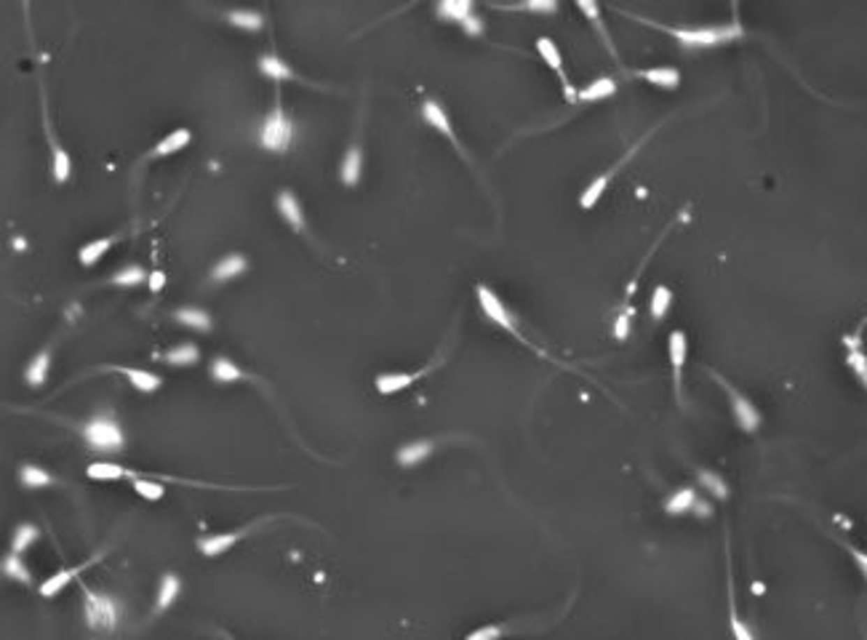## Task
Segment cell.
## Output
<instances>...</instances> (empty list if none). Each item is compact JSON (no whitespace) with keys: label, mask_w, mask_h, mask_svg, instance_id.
<instances>
[{"label":"cell","mask_w":867,"mask_h":640,"mask_svg":"<svg viewBox=\"0 0 867 640\" xmlns=\"http://www.w3.org/2000/svg\"><path fill=\"white\" fill-rule=\"evenodd\" d=\"M646 24H651V27H657V30L667 32V35H673L675 40L681 45H688V48H710V45H718V43H726V40H732L736 35H742L739 30V24H726V27H673V24H662V22H651V19H643Z\"/></svg>","instance_id":"cell-1"},{"label":"cell","mask_w":867,"mask_h":640,"mask_svg":"<svg viewBox=\"0 0 867 640\" xmlns=\"http://www.w3.org/2000/svg\"><path fill=\"white\" fill-rule=\"evenodd\" d=\"M710 373H713V379H716L718 385H720V389H723V392L729 395V403H732V414H734V419H736V424H739V427H742L745 432H755V430H758V424H761V414H758V408H755V405L750 403V398H745V395H742L739 389L734 387L729 379H723L720 373H716V371H710Z\"/></svg>","instance_id":"cell-2"},{"label":"cell","mask_w":867,"mask_h":640,"mask_svg":"<svg viewBox=\"0 0 867 640\" xmlns=\"http://www.w3.org/2000/svg\"><path fill=\"white\" fill-rule=\"evenodd\" d=\"M83 438L89 446L99 448V451H120L123 448V432L110 417H99L89 422L83 427Z\"/></svg>","instance_id":"cell-3"},{"label":"cell","mask_w":867,"mask_h":640,"mask_svg":"<svg viewBox=\"0 0 867 640\" xmlns=\"http://www.w3.org/2000/svg\"><path fill=\"white\" fill-rule=\"evenodd\" d=\"M120 609L118 603L110 595H99V593H89L86 595V619L89 627L94 630H112L118 625Z\"/></svg>","instance_id":"cell-4"},{"label":"cell","mask_w":867,"mask_h":640,"mask_svg":"<svg viewBox=\"0 0 867 640\" xmlns=\"http://www.w3.org/2000/svg\"><path fill=\"white\" fill-rule=\"evenodd\" d=\"M291 136H294L291 120L286 118V112L281 107H275L267 115V120H265V126H262V144L269 149H286L291 144Z\"/></svg>","instance_id":"cell-5"},{"label":"cell","mask_w":867,"mask_h":640,"mask_svg":"<svg viewBox=\"0 0 867 640\" xmlns=\"http://www.w3.org/2000/svg\"><path fill=\"white\" fill-rule=\"evenodd\" d=\"M686 352H688L686 334H683V331H673V334H670V339H667V355H670V366H673L675 398H678V403L683 401V398H681V387H683V366H686Z\"/></svg>","instance_id":"cell-6"},{"label":"cell","mask_w":867,"mask_h":640,"mask_svg":"<svg viewBox=\"0 0 867 640\" xmlns=\"http://www.w3.org/2000/svg\"><path fill=\"white\" fill-rule=\"evenodd\" d=\"M478 299H480V307H483V313L489 315V320H494L496 326L507 328L510 334L521 336V334H518V328H515V323H512V318H510V313L505 310L502 299L496 297L491 288H486V285H478ZM521 342H524V336H521Z\"/></svg>","instance_id":"cell-7"},{"label":"cell","mask_w":867,"mask_h":640,"mask_svg":"<svg viewBox=\"0 0 867 640\" xmlns=\"http://www.w3.org/2000/svg\"><path fill=\"white\" fill-rule=\"evenodd\" d=\"M537 51H539V57H542V59L547 61L555 73H558L561 83H563V94H566V99L568 102H574V99H577V94H574V89H571V80H568L566 70H563V57H561V51H558L555 40L553 38H544V35H542V38L537 40Z\"/></svg>","instance_id":"cell-8"},{"label":"cell","mask_w":867,"mask_h":640,"mask_svg":"<svg viewBox=\"0 0 867 640\" xmlns=\"http://www.w3.org/2000/svg\"><path fill=\"white\" fill-rule=\"evenodd\" d=\"M635 77H643V80H649L651 86H657V89H665V91H673L681 86V73L675 70V67H643V70H635Z\"/></svg>","instance_id":"cell-9"},{"label":"cell","mask_w":867,"mask_h":640,"mask_svg":"<svg viewBox=\"0 0 867 640\" xmlns=\"http://www.w3.org/2000/svg\"><path fill=\"white\" fill-rule=\"evenodd\" d=\"M632 149H638V147H632ZM632 149H630V152H632ZM630 152H628V155H625V158H622V161H616V165H612V168H609L606 174H600V177H595V179H593V181H590V184H587V187H584L582 198H579V203H582V209H593V206L598 203V200H600V195H603V190L609 187V181H612V177H614V174H616V171H619V165H622V163H625V161H628V158H630Z\"/></svg>","instance_id":"cell-10"},{"label":"cell","mask_w":867,"mask_h":640,"mask_svg":"<svg viewBox=\"0 0 867 640\" xmlns=\"http://www.w3.org/2000/svg\"><path fill=\"white\" fill-rule=\"evenodd\" d=\"M843 342H846V350H849L846 363H849V369L854 371V376L859 379V385H865V389H867V355H865V350H862V344H859V334L846 336Z\"/></svg>","instance_id":"cell-11"},{"label":"cell","mask_w":867,"mask_h":640,"mask_svg":"<svg viewBox=\"0 0 867 640\" xmlns=\"http://www.w3.org/2000/svg\"><path fill=\"white\" fill-rule=\"evenodd\" d=\"M422 118L427 120V123H430L433 128H438L440 134H446V136H449L451 142H454V144L459 147V142H457V136H454V128H451V120H449V115H446V110H443V107L438 105V102H433V99H427V102L422 105Z\"/></svg>","instance_id":"cell-12"},{"label":"cell","mask_w":867,"mask_h":640,"mask_svg":"<svg viewBox=\"0 0 867 640\" xmlns=\"http://www.w3.org/2000/svg\"><path fill=\"white\" fill-rule=\"evenodd\" d=\"M251 531V528H240V531H230V534H214V536H206V539H200V550L203 555H222L225 550H230L235 542H238L240 536H246Z\"/></svg>","instance_id":"cell-13"},{"label":"cell","mask_w":867,"mask_h":640,"mask_svg":"<svg viewBox=\"0 0 867 640\" xmlns=\"http://www.w3.org/2000/svg\"><path fill=\"white\" fill-rule=\"evenodd\" d=\"M94 560H96V558H94ZM94 560H89V563H80V566H73V568H64V571H59V574H54V576H48V579H45L43 584H40V595H45V597H54V595H57V593H59V590H61V587L67 584V581H70V579H75L77 574H80L83 568H89L91 563H94Z\"/></svg>","instance_id":"cell-14"},{"label":"cell","mask_w":867,"mask_h":640,"mask_svg":"<svg viewBox=\"0 0 867 640\" xmlns=\"http://www.w3.org/2000/svg\"><path fill=\"white\" fill-rule=\"evenodd\" d=\"M422 373H379L376 376V389L382 392V395H390V392H398V389H406L408 385H414Z\"/></svg>","instance_id":"cell-15"},{"label":"cell","mask_w":867,"mask_h":640,"mask_svg":"<svg viewBox=\"0 0 867 640\" xmlns=\"http://www.w3.org/2000/svg\"><path fill=\"white\" fill-rule=\"evenodd\" d=\"M614 91H616V80H614V77H598V80L587 83V86L577 94V99H579V102H598V99L612 96Z\"/></svg>","instance_id":"cell-16"},{"label":"cell","mask_w":867,"mask_h":640,"mask_svg":"<svg viewBox=\"0 0 867 640\" xmlns=\"http://www.w3.org/2000/svg\"><path fill=\"white\" fill-rule=\"evenodd\" d=\"M697 505V491L694 489H678L667 496V502H665V512L667 515H683L688 509H694Z\"/></svg>","instance_id":"cell-17"},{"label":"cell","mask_w":867,"mask_h":640,"mask_svg":"<svg viewBox=\"0 0 867 640\" xmlns=\"http://www.w3.org/2000/svg\"><path fill=\"white\" fill-rule=\"evenodd\" d=\"M120 371L126 373V376H128V382H131L136 389H142V392H155V389L163 385L158 373L144 371V369H120Z\"/></svg>","instance_id":"cell-18"},{"label":"cell","mask_w":867,"mask_h":640,"mask_svg":"<svg viewBox=\"0 0 867 640\" xmlns=\"http://www.w3.org/2000/svg\"><path fill=\"white\" fill-rule=\"evenodd\" d=\"M729 625H732V632L736 640H755L753 638V632H750V627L739 619V613H736V600H734V581L729 579Z\"/></svg>","instance_id":"cell-19"},{"label":"cell","mask_w":867,"mask_h":640,"mask_svg":"<svg viewBox=\"0 0 867 640\" xmlns=\"http://www.w3.org/2000/svg\"><path fill=\"white\" fill-rule=\"evenodd\" d=\"M670 304H673V291L667 285H657L651 291V318L665 320V315L670 313Z\"/></svg>","instance_id":"cell-20"},{"label":"cell","mask_w":867,"mask_h":640,"mask_svg":"<svg viewBox=\"0 0 867 640\" xmlns=\"http://www.w3.org/2000/svg\"><path fill=\"white\" fill-rule=\"evenodd\" d=\"M243 269H246V259H243L240 253H230V256H225V259L214 267L211 275H214V281H227V278L238 275V272H243Z\"/></svg>","instance_id":"cell-21"},{"label":"cell","mask_w":867,"mask_h":640,"mask_svg":"<svg viewBox=\"0 0 867 640\" xmlns=\"http://www.w3.org/2000/svg\"><path fill=\"white\" fill-rule=\"evenodd\" d=\"M433 451V443H427V440H417V443H408L398 451V462L406 464V467H411V464L422 462L427 454Z\"/></svg>","instance_id":"cell-22"},{"label":"cell","mask_w":867,"mask_h":640,"mask_svg":"<svg viewBox=\"0 0 867 640\" xmlns=\"http://www.w3.org/2000/svg\"><path fill=\"white\" fill-rule=\"evenodd\" d=\"M278 209H281V214H283L294 227H302V209H299V200L294 198V193L283 190V193L278 195Z\"/></svg>","instance_id":"cell-23"},{"label":"cell","mask_w":867,"mask_h":640,"mask_svg":"<svg viewBox=\"0 0 867 640\" xmlns=\"http://www.w3.org/2000/svg\"><path fill=\"white\" fill-rule=\"evenodd\" d=\"M187 142H190V131H187V128H179V131H174V134L163 136V139L155 144L152 152H155V155H168V152H177V149H181Z\"/></svg>","instance_id":"cell-24"},{"label":"cell","mask_w":867,"mask_h":640,"mask_svg":"<svg viewBox=\"0 0 867 640\" xmlns=\"http://www.w3.org/2000/svg\"><path fill=\"white\" fill-rule=\"evenodd\" d=\"M211 376H214L216 382H235V379L243 376V371H240L232 360H227V357H216V360L211 363Z\"/></svg>","instance_id":"cell-25"},{"label":"cell","mask_w":867,"mask_h":640,"mask_svg":"<svg viewBox=\"0 0 867 640\" xmlns=\"http://www.w3.org/2000/svg\"><path fill=\"white\" fill-rule=\"evenodd\" d=\"M473 11V3L470 0H443L440 6H438V14L440 16H449L454 22H464L467 16Z\"/></svg>","instance_id":"cell-26"},{"label":"cell","mask_w":867,"mask_h":640,"mask_svg":"<svg viewBox=\"0 0 867 640\" xmlns=\"http://www.w3.org/2000/svg\"><path fill=\"white\" fill-rule=\"evenodd\" d=\"M697 477H699V483H702L713 496H718V499H726V496H729V486H726L723 477L716 475L713 470H697Z\"/></svg>","instance_id":"cell-27"},{"label":"cell","mask_w":867,"mask_h":640,"mask_svg":"<svg viewBox=\"0 0 867 640\" xmlns=\"http://www.w3.org/2000/svg\"><path fill=\"white\" fill-rule=\"evenodd\" d=\"M165 360L171 363V366H190L198 360V347L195 344H179V347H171L168 352H165Z\"/></svg>","instance_id":"cell-28"},{"label":"cell","mask_w":867,"mask_h":640,"mask_svg":"<svg viewBox=\"0 0 867 640\" xmlns=\"http://www.w3.org/2000/svg\"><path fill=\"white\" fill-rule=\"evenodd\" d=\"M360 177V149L358 147H350L347 149V155H344L342 161V179L347 184H355Z\"/></svg>","instance_id":"cell-29"},{"label":"cell","mask_w":867,"mask_h":640,"mask_svg":"<svg viewBox=\"0 0 867 640\" xmlns=\"http://www.w3.org/2000/svg\"><path fill=\"white\" fill-rule=\"evenodd\" d=\"M177 320L181 323H187V326H195V328H209L211 326V318L209 313H203V310H198V307H181L174 313Z\"/></svg>","instance_id":"cell-30"},{"label":"cell","mask_w":867,"mask_h":640,"mask_svg":"<svg viewBox=\"0 0 867 640\" xmlns=\"http://www.w3.org/2000/svg\"><path fill=\"white\" fill-rule=\"evenodd\" d=\"M86 472H89V477H94V480H118V477L126 475V470H123L120 464H110V462L91 464Z\"/></svg>","instance_id":"cell-31"},{"label":"cell","mask_w":867,"mask_h":640,"mask_svg":"<svg viewBox=\"0 0 867 640\" xmlns=\"http://www.w3.org/2000/svg\"><path fill=\"white\" fill-rule=\"evenodd\" d=\"M110 246H112V238L91 240V243H86V246L80 248V253H77V256H80V262H83V265H94V262H96L99 256H105V251L110 248Z\"/></svg>","instance_id":"cell-32"},{"label":"cell","mask_w":867,"mask_h":640,"mask_svg":"<svg viewBox=\"0 0 867 640\" xmlns=\"http://www.w3.org/2000/svg\"><path fill=\"white\" fill-rule=\"evenodd\" d=\"M227 19L232 22V24H238V27H249V30H259L262 27V16L256 14V11H249V8H232Z\"/></svg>","instance_id":"cell-33"},{"label":"cell","mask_w":867,"mask_h":640,"mask_svg":"<svg viewBox=\"0 0 867 640\" xmlns=\"http://www.w3.org/2000/svg\"><path fill=\"white\" fill-rule=\"evenodd\" d=\"M179 593V579L174 574H165L161 581V595H158V609H168L174 603V597Z\"/></svg>","instance_id":"cell-34"},{"label":"cell","mask_w":867,"mask_h":640,"mask_svg":"<svg viewBox=\"0 0 867 640\" xmlns=\"http://www.w3.org/2000/svg\"><path fill=\"white\" fill-rule=\"evenodd\" d=\"M259 64H262V70H265L267 75H272V77H291V67H288L283 59L272 57V54L259 57Z\"/></svg>","instance_id":"cell-35"},{"label":"cell","mask_w":867,"mask_h":640,"mask_svg":"<svg viewBox=\"0 0 867 640\" xmlns=\"http://www.w3.org/2000/svg\"><path fill=\"white\" fill-rule=\"evenodd\" d=\"M35 539H38V528H35V526H30V523L19 526V528L14 531V555L27 550Z\"/></svg>","instance_id":"cell-36"},{"label":"cell","mask_w":867,"mask_h":640,"mask_svg":"<svg viewBox=\"0 0 867 640\" xmlns=\"http://www.w3.org/2000/svg\"><path fill=\"white\" fill-rule=\"evenodd\" d=\"M3 571H6V576H11V579H19L24 581V584H30V571L24 568V563L19 560V555H8L6 560H3Z\"/></svg>","instance_id":"cell-37"},{"label":"cell","mask_w":867,"mask_h":640,"mask_svg":"<svg viewBox=\"0 0 867 640\" xmlns=\"http://www.w3.org/2000/svg\"><path fill=\"white\" fill-rule=\"evenodd\" d=\"M51 480H54V477L48 475L45 470H40V467H32V464H24V467H22V483H24V486H32V489H35V486H48Z\"/></svg>","instance_id":"cell-38"},{"label":"cell","mask_w":867,"mask_h":640,"mask_svg":"<svg viewBox=\"0 0 867 640\" xmlns=\"http://www.w3.org/2000/svg\"><path fill=\"white\" fill-rule=\"evenodd\" d=\"M45 373H48V352H40L27 369V382L30 385H43Z\"/></svg>","instance_id":"cell-39"},{"label":"cell","mask_w":867,"mask_h":640,"mask_svg":"<svg viewBox=\"0 0 867 640\" xmlns=\"http://www.w3.org/2000/svg\"><path fill=\"white\" fill-rule=\"evenodd\" d=\"M134 489L139 491V496H144V499H161V496H163V486H161V483H152V480H144V477H136Z\"/></svg>","instance_id":"cell-40"},{"label":"cell","mask_w":867,"mask_h":640,"mask_svg":"<svg viewBox=\"0 0 867 640\" xmlns=\"http://www.w3.org/2000/svg\"><path fill=\"white\" fill-rule=\"evenodd\" d=\"M54 177L59 179V181H64V179L70 177V155L61 147H54Z\"/></svg>","instance_id":"cell-41"},{"label":"cell","mask_w":867,"mask_h":640,"mask_svg":"<svg viewBox=\"0 0 867 640\" xmlns=\"http://www.w3.org/2000/svg\"><path fill=\"white\" fill-rule=\"evenodd\" d=\"M142 278H144V269L139 267V265H128L126 269H120L112 281L120 285H134V283H139Z\"/></svg>","instance_id":"cell-42"},{"label":"cell","mask_w":867,"mask_h":640,"mask_svg":"<svg viewBox=\"0 0 867 640\" xmlns=\"http://www.w3.org/2000/svg\"><path fill=\"white\" fill-rule=\"evenodd\" d=\"M505 635V627L499 625H486V627H478V630H473L470 635L464 640H499Z\"/></svg>","instance_id":"cell-43"},{"label":"cell","mask_w":867,"mask_h":640,"mask_svg":"<svg viewBox=\"0 0 867 640\" xmlns=\"http://www.w3.org/2000/svg\"><path fill=\"white\" fill-rule=\"evenodd\" d=\"M630 318H632V313H630V310H625L622 315H616V323H614V336H616V339H628V334H630Z\"/></svg>","instance_id":"cell-44"},{"label":"cell","mask_w":867,"mask_h":640,"mask_svg":"<svg viewBox=\"0 0 867 640\" xmlns=\"http://www.w3.org/2000/svg\"><path fill=\"white\" fill-rule=\"evenodd\" d=\"M579 8H582L584 14H587V16H590V19H593V22H595V27H598V30H600V35H603V40L609 43V35H606V30H603V24H600L598 6H595V3H587V0H582V3H579ZM609 45H612V43H609Z\"/></svg>","instance_id":"cell-45"},{"label":"cell","mask_w":867,"mask_h":640,"mask_svg":"<svg viewBox=\"0 0 867 640\" xmlns=\"http://www.w3.org/2000/svg\"><path fill=\"white\" fill-rule=\"evenodd\" d=\"M515 8H528V11H555L558 3L555 0H531V3H521Z\"/></svg>","instance_id":"cell-46"},{"label":"cell","mask_w":867,"mask_h":640,"mask_svg":"<svg viewBox=\"0 0 867 640\" xmlns=\"http://www.w3.org/2000/svg\"><path fill=\"white\" fill-rule=\"evenodd\" d=\"M846 550H849V555H852V558H854V563H857V568L862 571V576H865V579H867V552L857 550V547H849V544H846Z\"/></svg>","instance_id":"cell-47"},{"label":"cell","mask_w":867,"mask_h":640,"mask_svg":"<svg viewBox=\"0 0 867 640\" xmlns=\"http://www.w3.org/2000/svg\"><path fill=\"white\" fill-rule=\"evenodd\" d=\"M462 24H464V30H467V32H473V35H478V32L483 30V24H480V19H478V16H473V14L467 16V19H464V22H462Z\"/></svg>","instance_id":"cell-48"},{"label":"cell","mask_w":867,"mask_h":640,"mask_svg":"<svg viewBox=\"0 0 867 640\" xmlns=\"http://www.w3.org/2000/svg\"><path fill=\"white\" fill-rule=\"evenodd\" d=\"M163 283H165V275L161 272V269H155V272L150 275V288L152 291H161V285Z\"/></svg>","instance_id":"cell-49"},{"label":"cell","mask_w":867,"mask_h":640,"mask_svg":"<svg viewBox=\"0 0 867 640\" xmlns=\"http://www.w3.org/2000/svg\"><path fill=\"white\" fill-rule=\"evenodd\" d=\"M227 640H232V638H227Z\"/></svg>","instance_id":"cell-50"}]
</instances>
